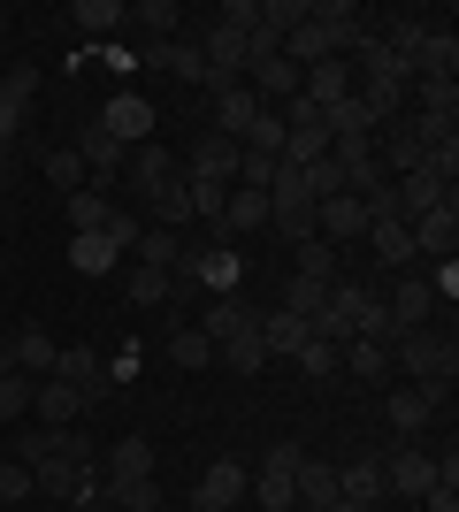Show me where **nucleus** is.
<instances>
[{
  "mask_svg": "<svg viewBox=\"0 0 459 512\" xmlns=\"http://www.w3.org/2000/svg\"><path fill=\"white\" fill-rule=\"evenodd\" d=\"M391 367H406L414 383H452L459 375V344L437 329H398L391 337Z\"/></svg>",
  "mask_w": 459,
  "mask_h": 512,
  "instance_id": "obj_1",
  "label": "nucleus"
},
{
  "mask_svg": "<svg viewBox=\"0 0 459 512\" xmlns=\"http://www.w3.org/2000/svg\"><path fill=\"white\" fill-rule=\"evenodd\" d=\"M31 490L62 497V505H85V497H100V474H92V459H39V467H31Z\"/></svg>",
  "mask_w": 459,
  "mask_h": 512,
  "instance_id": "obj_2",
  "label": "nucleus"
},
{
  "mask_svg": "<svg viewBox=\"0 0 459 512\" xmlns=\"http://www.w3.org/2000/svg\"><path fill=\"white\" fill-rule=\"evenodd\" d=\"M444 398H452V383H414V390H391L383 398V421L398 428V436H421V428L444 413Z\"/></svg>",
  "mask_w": 459,
  "mask_h": 512,
  "instance_id": "obj_3",
  "label": "nucleus"
},
{
  "mask_svg": "<svg viewBox=\"0 0 459 512\" xmlns=\"http://www.w3.org/2000/svg\"><path fill=\"white\" fill-rule=\"evenodd\" d=\"M306 451L299 444H268L261 451V474H253V490H261V512H291L299 490H291V467H299Z\"/></svg>",
  "mask_w": 459,
  "mask_h": 512,
  "instance_id": "obj_4",
  "label": "nucleus"
},
{
  "mask_svg": "<svg viewBox=\"0 0 459 512\" xmlns=\"http://www.w3.org/2000/svg\"><path fill=\"white\" fill-rule=\"evenodd\" d=\"M368 222H375V214L360 207L352 192H329V199H314V237H329L337 253H345L352 237H368Z\"/></svg>",
  "mask_w": 459,
  "mask_h": 512,
  "instance_id": "obj_5",
  "label": "nucleus"
},
{
  "mask_svg": "<svg viewBox=\"0 0 459 512\" xmlns=\"http://www.w3.org/2000/svg\"><path fill=\"white\" fill-rule=\"evenodd\" d=\"M92 406H100L92 390H77V383H54V375H46V383L31 390V413H39V428H77Z\"/></svg>",
  "mask_w": 459,
  "mask_h": 512,
  "instance_id": "obj_6",
  "label": "nucleus"
},
{
  "mask_svg": "<svg viewBox=\"0 0 459 512\" xmlns=\"http://www.w3.org/2000/svg\"><path fill=\"white\" fill-rule=\"evenodd\" d=\"M31 92H39V69L16 62L8 77H0V153L23 138V123H31Z\"/></svg>",
  "mask_w": 459,
  "mask_h": 512,
  "instance_id": "obj_7",
  "label": "nucleus"
},
{
  "mask_svg": "<svg viewBox=\"0 0 459 512\" xmlns=\"http://www.w3.org/2000/svg\"><path fill=\"white\" fill-rule=\"evenodd\" d=\"M184 184H222V192H230V184H238V138H215V130H207L192 146V161H184Z\"/></svg>",
  "mask_w": 459,
  "mask_h": 512,
  "instance_id": "obj_8",
  "label": "nucleus"
},
{
  "mask_svg": "<svg viewBox=\"0 0 459 512\" xmlns=\"http://www.w3.org/2000/svg\"><path fill=\"white\" fill-rule=\"evenodd\" d=\"M192 329H199V337H207V344L222 352L230 337H245V329H261V314H253V306H245L238 291H230V299H207V306H199V321H192Z\"/></svg>",
  "mask_w": 459,
  "mask_h": 512,
  "instance_id": "obj_9",
  "label": "nucleus"
},
{
  "mask_svg": "<svg viewBox=\"0 0 459 512\" xmlns=\"http://www.w3.org/2000/svg\"><path fill=\"white\" fill-rule=\"evenodd\" d=\"M123 176H131V184H138V199H153V192H169L176 176H184V161H176L169 146H153V138H146V146H131V161H123Z\"/></svg>",
  "mask_w": 459,
  "mask_h": 512,
  "instance_id": "obj_10",
  "label": "nucleus"
},
{
  "mask_svg": "<svg viewBox=\"0 0 459 512\" xmlns=\"http://www.w3.org/2000/svg\"><path fill=\"white\" fill-rule=\"evenodd\" d=\"M100 130H108L115 146H146L153 138V107L138 100V92H115V100L100 107Z\"/></svg>",
  "mask_w": 459,
  "mask_h": 512,
  "instance_id": "obj_11",
  "label": "nucleus"
},
{
  "mask_svg": "<svg viewBox=\"0 0 459 512\" xmlns=\"http://www.w3.org/2000/svg\"><path fill=\"white\" fill-rule=\"evenodd\" d=\"M383 314H391V337H398V329H429V314H437V291H429V276H398Z\"/></svg>",
  "mask_w": 459,
  "mask_h": 512,
  "instance_id": "obj_12",
  "label": "nucleus"
},
{
  "mask_svg": "<svg viewBox=\"0 0 459 512\" xmlns=\"http://www.w3.org/2000/svg\"><path fill=\"white\" fill-rule=\"evenodd\" d=\"M452 253H459V207L444 199L414 222V260H452Z\"/></svg>",
  "mask_w": 459,
  "mask_h": 512,
  "instance_id": "obj_13",
  "label": "nucleus"
},
{
  "mask_svg": "<svg viewBox=\"0 0 459 512\" xmlns=\"http://www.w3.org/2000/svg\"><path fill=\"white\" fill-rule=\"evenodd\" d=\"M245 490H253V474H245V459H207V474H199V505H245Z\"/></svg>",
  "mask_w": 459,
  "mask_h": 512,
  "instance_id": "obj_14",
  "label": "nucleus"
},
{
  "mask_svg": "<svg viewBox=\"0 0 459 512\" xmlns=\"http://www.w3.org/2000/svg\"><path fill=\"white\" fill-rule=\"evenodd\" d=\"M215 230H222V237H253V230H268V192H245V184H230V199H222V214H215Z\"/></svg>",
  "mask_w": 459,
  "mask_h": 512,
  "instance_id": "obj_15",
  "label": "nucleus"
},
{
  "mask_svg": "<svg viewBox=\"0 0 459 512\" xmlns=\"http://www.w3.org/2000/svg\"><path fill=\"white\" fill-rule=\"evenodd\" d=\"M299 92H306V100H314V107L329 115V107H337V100H352L360 85H352V62L337 54V62H314V69H306V77H299Z\"/></svg>",
  "mask_w": 459,
  "mask_h": 512,
  "instance_id": "obj_16",
  "label": "nucleus"
},
{
  "mask_svg": "<svg viewBox=\"0 0 459 512\" xmlns=\"http://www.w3.org/2000/svg\"><path fill=\"white\" fill-rule=\"evenodd\" d=\"M368 245H375L383 268H421V260H414V230H406L398 214H375V222H368Z\"/></svg>",
  "mask_w": 459,
  "mask_h": 512,
  "instance_id": "obj_17",
  "label": "nucleus"
},
{
  "mask_svg": "<svg viewBox=\"0 0 459 512\" xmlns=\"http://www.w3.org/2000/svg\"><path fill=\"white\" fill-rule=\"evenodd\" d=\"M253 115H261V100H253L245 85H222V92H215V138H238V146H245Z\"/></svg>",
  "mask_w": 459,
  "mask_h": 512,
  "instance_id": "obj_18",
  "label": "nucleus"
},
{
  "mask_svg": "<svg viewBox=\"0 0 459 512\" xmlns=\"http://www.w3.org/2000/svg\"><path fill=\"white\" fill-rule=\"evenodd\" d=\"M115 260H123V245H115V237H100V230H69V268H77V276H108Z\"/></svg>",
  "mask_w": 459,
  "mask_h": 512,
  "instance_id": "obj_19",
  "label": "nucleus"
},
{
  "mask_svg": "<svg viewBox=\"0 0 459 512\" xmlns=\"http://www.w3.org/2000/svg\"><path fill=\"white\" fill-rule=\"evenodd\" d=\"M69 23H77V39H115V31L131 23V8H123V0H77Z\"/></svg>",
  "mask_w": 459,
  "mask_h": 512,
  "instance_id": "obj_20",
  "label": "nucleus"
},
{
  "mask_svg": "<svg viewBox=\"0 0 459 512\" xmlns=\"http://www.w3.org/2000/svg\"><path fill=\"white\" fill-rule=\"evenodd\" d=\"M337 367L360 375V383H383V375H391V344H383V337H352L345 352H337Z\"/></svg>",
  "mask_w": 459,
  "mask_h": 512,
  "instance_id": "obj_21",
  "label": "nucleus"
},
{
  "mask_svg": "<svg viewBox=\"0 0 459 512\" xmlns=\"http://www.w3.org/2000/svg\"><path fill=\"white\" fill-rule=\"evenodd\" d=\"M314 337V321H299V314H284V306H276V314L261 321V344H268V360H299V344Z\"/></svg>",
  "mask_w": 459,
  "mask_h": 512,
  "instance_id": "obj_22",
  "label": "nucleus"
},
{
  "mask_svg": "<svg viewBox=\"0 0 459 512\" xmlns=\"http://www.w3.org/2000/svg\"><path fill=\"white\" fill-rule=\"evenodd\" d=\"M146 474H153V444H146V436L108 444V474H100V482H146Z\"/></svg>",
  "mask_w": 459,
  "mask_h": 512,
  "instance_id": "obj_23",
  "label": "nucleus"
},
{
  "mask_svg": "<svg viewBox=\"0 0 459 512\" xmlns=\"http://www.w3.org/2000/svg\"><path fill=\"white\" fill-rule=\"evenodd\" d=\"M131 23H138V39H146V46H161V39L184 31V8H176V0H138Z\"/></svg>",
  "mask_w": 459,
  "mask_h": 512,
  "instance_id": "obj_24",
  "label": "nucleus"
},
{
  "mask_svg": "<svg viewBox=\"0 0 459 512\" xmlns=\"http://www.w3.org/2000/svg\"><path fill=\"white\" fill-rule=\"evenodd\" d=\"M39 169H46V184H54V192H85V184H92V176H85V153H77V146H46Z\"/></svg>",
  "mask_w": 459,
  "mask_h": 512,
  "instance_id": "obj_25",
  "label": "nucleus"
},
{
  "mask_svg": "<svg viewBox=\"0 0 459 512\" xmlns=\"http://www.w3.org/2000/svg\"><path fill=\"white\" fill-rule=\"evenodd\" d=\"M429 459H437V451H398L383 482H391L398 497H421V490H429V482H437V467H429Z\"/></svg>",
  "mask_w": 459,
  "mask_h": 512,
  "instance_id": "obj_26",
  "label": "nucleus"
},
{
  "mask_svg": "<svg viewBox=\"0 0 459 512\" xmlns=\"http://www.w3.org/2000/svg\"><path fill=\"white\" fill-rule=\"evenodd\" d=\"M414 115H444V123H459V85L452 77H414Z\"/></svg>",
  "mask_w": 459,
  "mask_h": 512,
  "instance_id": "obj_27",
  "label": "nucleus"
},
{
  "mask_svg": "<svg viewBox=\"0 0 459 512\" xmlns=\"http://www.w3.org/2000/svg\"><path fill=\"white\" fill-rule=\"evenodd\" d=\"M54 352H62V344L46 337V329H16V367L31 375V383H46V375H54Z\"/></svg>",
  "mask_w": 459,
  "mask_h": 512,
  "instance_id": "obj_28",
  "label": "nucleus"
},
{
  "mask_svg": "<svg viewBox=\"0 0 459 512\" xmlns=\"http://www.w3.org/2000/svg\"><path fill=\"white\" fill-rule=\"evenodd\" d=\"M291 490H299V505H329V497H337V467H329V459H299V467H291Z\"/></svg>",
  "mask_w": 459,
  "mask_h": 512,
  "instance_id": "obj_29",
  "label": "nucleus"
},
{
  "mask_svg": "<svg viewBox=\"0 0 459 512\" xmlns=\"http://www.w3.org/2000/svg\"><path fill=\"white\" fill-rule=\"evenodd\" d=\"M337 497H345V505H375V497H383V467H375V459L337 467Z\"/></svg>",
  "mask_w": 459,
  "mask_h": 512,
  "instance_id": "obj_30",
  "label": "nucleus"
},
{
  "mask_svg": "<svg viewBox=\"0 0 459 512\" xmlns=\"http://www.w3.org/2000/svg\"><path fill=\"white\" fill-rule=\"evenodd\" d=\"M414 77H459V39H452V31H429V39H421Z\"/></svg>",
  "mask_w": 459,
  "mask_h": 512,
  "instance_id": "obj_31",
  "label": "nucleus"
},
{
  "mask_svg": "<svg viewBox=\"0 0 459 512\" xmlns=\"http://www.w3.org/2000/svg\"><path fill=\"white\" fill-rule=\"evenodd\" d=\"M161 69L207 92V54H199V39H169V46H161Z\"/></svg>",
  "mask_w": 459,
  "mask_h": 512,
  "instance_id": "obj_32",
  "label": "nucleus"
},
{
  "mask_svg": "<svg viewBox=\"0 0 459 512\" xmlns=\"http://www.w3.org/2000/svg\"><path fill=\"white\" fill-rule=\"evenodd\" d=\"M131 253H138V268H169V276H176V260H184V237H176V230H138Z\"/></svg>",
  "mask_w": 459,
  "mask_h": 512,
  "instance_id": "obj_33",
  "label": "nucleus"
},
{
  "mask_svg": "<svg viewBox=\"0 0 459 512\" xmlns=\"http://www.w3.org/2000/svg\"><path fill=\"white\" fill-rule=\"evenodd\" d=\"M291 253H299V268H291V276H314V283H337V268H345L329 237H306V245H291Z\"/></svg>",
  "mask_w": 459,
  "mask_h": 512,
  "instance_id": "obj_34",
  "label": "nucleus"
},
{
  "mask_svg": "<svg viewBox=\"0 0 459 512\" xmlns=\"http://www.w3.org/2000/svg\"><path fill=\"white\" fill-rule=\"evenodd\" d=\"M100 497H108L115 512H153L161 505V482H153V474L146 482H100Z\"/></svg>",
  "mask_w": 459,
  "mask_h": 512,
  "instance_id": "obj_35",
  "label": "nucleus"
},
{
  "mask_svg": "<svg viewBox=\"0 0 459 512\" xmlns=\"http://www.w3.org/2000/svg\"><path fill=\"white\" fill-rule=\"evenodd\" d=\"M108 214H115V199L108 192H69V230H108Z\"/></svg>",
  "mask_w": 459,
  "mask_h": 512,
  "instance_id": "obj_36",
  "label": "nucleus"
},
{
  "mask_svg": "<svg viewBox=\"0 0 459 512\" xmlns=\"http://www.w3.org/2000/svg\"><path fill=\"white\" fill-rule=\"evenodd\" d=\"M215 360H222V367H238V375H261V367H268V344H261V329H245V337H230V344L215 352Z\"/></svg>",
  "mask_w": 459,
  "mask_h": 512,
  "instance_id": "obj_37",
  "label": "nucleus"
},
{
  "mask_svg": "<svg viewBox=\"0 0 459 512\" xmlns=\"http://www.w3.org/2000/svg\"><path fill=\"white\" fill-rule=\"evenodd\" d=\"M245 153L284 161V115H276V107H261V115H253V130H245Z\"/></svg>",
  "mask_w": 459,
  "mask_h": 512,
  "instance_id": "obj_38",
  "label": "nucleus"
},
{
  "mask_svg": "<svg viewBox=\"0 0 459 512\" xmlns=\"http://www.w3.org/2000/svg\"><path fill=\"white\" fill-rule=\"evenodd\" d=\"M169 299H176L169 268H131V306H169Z\"/></svg>",
  "mask_w": 459,
  "mask_h": 512,
  "instance_id": "obj_39",
  "label": "nucleus"
},
{
  "mask_svg": "<svg viewBox=\"0 0 459 512\" xmlns=\"http://www.w3.org/2000/svg\"><path fill=\"white\" fill-rule=\"evenodd\" d=\"M146 207H153V214H161V222H153V230H184V222H192V192H184V176H176L169 192H153V199H146Z\"/></svg>",
  "mask_w": 459,
  "mask_h": 512,
  "instance_id": "obj_40",
  "label": "nucleus"
},
{
  "mask_svg": "<svg viewBox=\"0 0 459 512\" xmlns=\"http://www.w3.org/2000/svg\"><path fill=\"white\" fill-rule=\"evenodd\" d=\"M31 390H39V383H31L23 367H16V375H0V428H16L23 413H31Z\"/></svg>",
  "mask_w": 459,
  "mask_h": 512,
  "instance_id": "obj_41",
  "label": "nucleus"
},
{
  "mask_svg": "<svg viewBox=\"0 0 459 512\" xmlns=\"http://www.w3.org/2000/svg\"><path fill=\"white\" fill-rule=\"evenodd\" d=\"M322 299H329V283H314V276H291L284 283V314H299V321L322 314Z\"/></svg>",
  "mask_w": 459,
  "mask_h": 512,
  "instance_id": "obj_42",
  "label": "nucleus"
},
{
  "mask_svg": "<svg viewBox=\"0 0 459 512\" xmlns=\"http://www.w3.org/2000/svg\"><path fill=\"white\" fill-rule=\"evenodd\" d=\"M169 360L176 367H207V360H215V344L199 337V329H176V337H169Z\"/></svg>",
  "mask_w": 459,
  "mask_h": 512,
  "instance_id": "obj_43",
  "label": "nucleus"
},
{
  "mask_svg": "<svg viewBox=\"0 0 459 512\" xmlns=\"http://www.w3.org/2000/svg\"><path fill=\"white\" fill-rule=\"evenodd\" d=\"M23 497H39L31 490V467H23V459H0V505H23Z\"/></svg>",
  "mask_w": 459,
  "mask_h": 512,
  "instance_id": "obj_44",
  "label": "nucleus"
},
{
  "mask_svg": "<svg viewBox=\"0 0 459 512\" xmlns=\"http://www.w3.org/2000/svg\"><path fill=\"white\" fill-rule=\"evenodd\" d=\"M306 192H314V199H329V192H345V169H337V161H329V153H322V161H306Z\"/></svg>",
  "mask_w": 459,
  "mask_h": 512,
  "instance_id": "obj_45",
  "label": "nucleus"
},
{
  "mask_svg": "<svg viewBox=\"0 0 459 512\" xmlns=\"http://www.w3.org/2000/svg\"><path fill=\"white\" fill-rule=\"evenodd\" d=\"M299 367H306V375H337V344H329V337H306L299 344Z\"/></svg>",
  "mask_w": 459,
  "mask_h": 512,
  "instance_id": "obj_46",
  "label": "nucleus"
},
{
  "mask_svg": "<svg viewBox=\"0 0 459 512\" xmlns=\"http://www.w3.org/2000/svg\"><path fill=\"white\" fill-rule=\"evenodd\" d=\"M429 291L452 306V291H459V260H429Z\"/></svg>",
  "mask_w": 459,
  "mask_h": 512,
  "instance_id": "obj_47",
  "label": "nucleus"
},
{
  "mask_svg": "<svg viewBox=\"0 0 459 512\" xmlns=\"http://www.w3.org/2000/svg\"><path fill=\"white\" fill-rule=\"evenodd\" d=\"M215 23H238V31H253V23H261V8H253V0H222V16Z\"/></svg>",
  "mask_w": 459,
  "mask_h": 512,
  "instance_id": "obj_48",
  "label": "nucleus"
},
{
  "mask_svg": "<svg viewBox=\"0 0 459 512\" xmlns=\"http://www.w3.org/2000/svg\"><path fill=\"white\" fill-rule=\"evenodd\" d=\"M421 512H459V490H437V482H429V490H421Z\"/></svg>",
  "mask_w": 459,
  "mask_h": 512,
  "instance_id": "obj_49",
  "label": "nucleus"
},
{
  "mask_svg": "<svg viewBox=\"0 0 459 512\" xmlns=\"http://www.w3.org/2000/svg\"><path fill=\"white\" fill-rule=\"evenodd\" d=\"M306 512H375V505H345V497H329V505H306Z\"/></svg>",
  "mask_w": 459,
  "mask_h": 512,
  "instance_id": "obj_50",
  "label": "nucleus"
},
{
  "mask_svg": "<svg viewBox=\"0 0 459 512\" xmlns=\"http://www.w3.org/2000/svg\"><path fill=\"white\" fill-rule=\"evenodd\" d=\"M0 375H16V337H0Z\"/></svg>",
  "mask_w": 459,
  "mask_h": 512,
  "instance_id": "obj_51",
  "label": "nucleus"
},
{
  "mask_svg": "<svg viewBox=\"0 0 459 512\" xmlns=\"http://www.w3.org/2000/svg\"><path fill=\"white\" fill-rule=\"evenodd\" d=\"M199 512H238V505H199Z\"/></svg>",
  "mask_w": 459,
  "mask_h": 512,
  "instance_id": "obj_52",
  "label": "nucleus"
},
{
  "mask_svg": "<svg viewBox=\"0 0 459 512\" xmlns=\"http://www.w3.org/2000/svg\"><path fill=\"white\" fill-rule=\"evenodd\" d=\"M0 512H23V505H0Z\"/></svg>",
  "mask_w": 459,
  "mask_h": 512,
  "instance_id": "obj_53",
  "label": "nucleus"
},
{
  "mask_svg": "<svg viewBox=\"0 0 459 512\" xmlns=\"http://www.w3.org/2000/svg\"><path fill=\"white\" fill-rule=\"evenodd\" d=\"M0 459H8V444H0Z\"/></svg>",
  "mask_w": 459,
  "mask_h": 512,
  "instance_id": "obj_54",
  "label": "nucleus"
}]
</instances>
